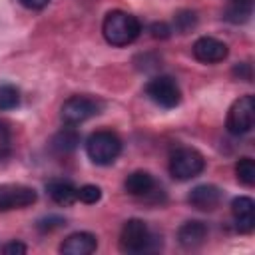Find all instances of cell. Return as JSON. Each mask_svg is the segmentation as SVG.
Listing matches in <instances>:
<instances>
[{
  "instance_id": "6da1fadb",
  "label": "cell",
  "mask_w": 255,
  "mask_h": 255,
  "mask_svg": "<svg viewBox=\"0 0 255 255\" xmlns=\"http://www.w3.org/2000/svg\"><path fill=\"white\" fill-rule=\"evenodd\" d=\"M141 32V24L135 16L124 10H112L106 14L102 24V34L108 44L112 46H128L131 44Z\"/></svg>"
},
{
  "instance_id": "7a4b0ae2",
  "label": "cell",
  "mask_w": 255,
  "mask_h": 255,
  "mask_svg": "<svg viewBox=\"0 0 255 255\" xmlns=\"http://www.w3.org/2000/svg\"><path fill=\"white\" fill-rule=\"evenodd\" d=\"M86 153L96 165H110L122 153V139L110 129L94 131L86 141Z\"/></svg>"
},
{
  "instance_id": "3957f363",
  "label": "cell",
  "mask_w": 255,
  "mask_h": 255,
  "mask_svg": "<svg viewBox=\"0 0 255 255\" xmlns=\"http://www.w3.org/2000/svg\"><path fill=\"white\" fill-rule=\"evenodd\" d=\"M120 247L126 253H145L155 249V237L141 219H128L120 231Z\"/></svg>"
},
{
  "instance_id": "277c9868",
  "label": "cell",
  "mask_w": 255,
  "mask_h": 255,
  "mask_svg": "<svg viewBox=\"0 0 255 255\" xmlns=\"http://www.w3.org/2000/svg\"><path fill=\"white\" fill-rule=\"evenodd\" d=\"M205 169V157L193 147H177L169 155V173L177 181L197 177Z\"/></svg>"
},
{
  "instance_id": "5b68a950",
  "label": "cell",
  "mask_w": 255,
  "mask_h": 255,
  "mask_svg": "<svg viewBox=\"0 0 255 255\" xmlns=\"http://www.w3.org/2000/svg\"><path fill=\"white\" fill-rule=\"evenodd\" d=\"M255 126V98L251 94L235 100L227 112L225 128L231 135H245Z\"/></svg>"
},
{
  "instance_id": "8992f818",
  "label": "cell",
  "mask_w": 255,
  "mask_h": 255,
  "mask_svg": "<svg viewBox=\"0 0 255 255\" xmlns=\"http://www.w3.org/2000/svg\"><path fill=\"white\" fill-rule=\"evenodd\" d=\"M145 94L149 96L151 102H155L157 106H161L165 110H171V108L179 106V102H181V90L171 76L151 78L145 86Z\"/></svg>"
},
{
  "instance_id": "52a82bcc",
  "label": "cell",
  "mask_w": 255,
  "mask_h": 255,
  "mask_svg": "<svg viewBox=\"0 0 255 255\" xmlns=\"http://www.w3.org/2000/svg\"><path fill=\"white\" fill-rule=\"evenodd\" d=\"M96 114H100V104L96 100H92V98H86V96L68 98L62 104V110H60L62 122L66 126H78V124L90 120Z\"/></svg>"
},
{
  "instance_id": "ba28073f",
  "label": "cell",
  "mask_w": 255,
  "mask_h": 255,
  "mask_svg": "<svg viewBox=\"0 0 255 255\" xmlns=\"http://www.w3.org/2000/svg\"><path fill=\"white\" fill-rule=\"evenodd\" d=\"M36 199H38V193L34 187L16 185V183L0 185V211L22 209V207L32 205Z\"/></svg>"
},
{
  "instance_id": "9c48e42d",
  "label": "cell",
  "mask_w": 255,
  "mask_h": 255,
  "mask_svg": "<svg viewBox=\"0 0 255 255\" xmlns=\"http://www.w3.org/2000/svg\"><path fill=\"white\" fill-rule=\"evenodd\" d=\"M195 60L203 62V64H217V62H223L229 54V48L225 42L217 40V38H211V36H201L193 42V48H191Z\"/></svg>"
},
{
  "instance_id": "30bf717a",
  "label": "cell",
  "mask_w": 255,
  "mask_h": 255,
  "mask_svg": "<svg viewBox=\"0 0 255 255\" xmlns=\"http://www.w3.org/2000/svg\"><path fill=\"white\" fill-rule=\"evenodd\" d=\"M223 199V191L213 185V183H201V185H195L189 195H187V201L191 203V207L199 209V211H213L219 207Z\"/></svg>"
},
{
  "instance_id": "8fae6325",
  "label": "cell",
  "mask_w": 255,
  "mask_h": 255,
  "mask_svg": "<svg viewBox=\"0 0 255 255\" xmlns=\"http://www.w3.org/2000/svg\"><path fill=\"white\" fill-rule=\"evenodd\" d=\"M231 215L239 233H251L255 229V201L247 195H239L231 201Z\"/></svg>"
},
{
  "instance_id": "7c38bea8",
  "label": "cell",
  "mask_w": 255,
  "mask_h": 255,
  "mask_svg": "<svg viewBox=\"0 0 255 255\" xmlns=\"http://www.w3.org/2000/svg\"><path fill=\"white\" fill-rule=\"evenodd\" d=\"M96 247H98L96 235L88 231H78L64 239V243L60 245V251L64 255H90L96 251Z\"/></svg>"
},
{
  "instance_id": "4fadbf2b",
  "label": "cell",
  "mask_w": 255,
  "mask_h": 255,
  "mask_svg": "<svg viewBox=\"0 0 255 255\" xmlns=\"http://www.w3.org/2000/svg\"><path fill=\"white\" fill-rule=\"evenodd\" d=\"M205 239H207V225L203 221L191 219V221H185L177 229V241L185 249H195V247L203 245Z\"/></svg>"
},
{
  "instance_id": "5bb4252c",
  "label": "cell",
  "mask_w": 255,
  "mask_h": 255,
  "mask_svg": "<svg viewBox=\"0 0 255 255\" xmlns=\"http://www.w3.org/2000/svg\"><path fill=\"white\" fill-rule=\"evenodd\" d=\"M80 139H82L80 131H78L74 126H68V128H62L60 131H56V133L52 135L50 147H52V151L58 153V155H68V153H72V151L78 149Z\"/></svg>"
},
{
  "instance_id": "9a60e30c",
  "label": "cell",
  "mask_w": 255,
  "mask_h": 255,
  "mask_svg": "<svg viewBox=\"0 0 255 255\" xmlns=\"http://www.w3.org/2000/svg\"><path fill=\"white\" fill-rule=\"evenodd\" d=\"M124 187H126V191H128L129 195H133V197H145V195H149V193L155 189V179H153L151 173L139 169V171H131V173L126 177Z\"/></svg>"
},
{
  "instance_id": "2e32d148",
  "label": "cell",
  "mask_w": 255,
  "mask_h": 255,
  "mask_svg": "<svg viewBox=\"0 0 255 255\" xmlns=\"http://www.w3.org/2000/svg\"><path fill=\"white\" fill-rule=\"evenodd\" d=\"M46 191L58 205H72L78 199V187L68 179H50L46 183Z\"/></svg>"
},
{
  "instance_id": "e0dca14e",
  "label": "cell",
  "mask_w": 255,
  "mask_h": 255,
  "mask_svg": "<svg viewBox=\"0 0 255 255\" xmlns=\"http://www.w3.org/2000/svg\"><path fill=\"white\" fill-rule=\"evenodd\" d=\"M253 14V0H229L225 8V20L231 24H243Z\"/></svg>"
},
{
  "instance_id": "ac0fdd59",
  "label": "cell",
  "mask_w": 255,
  "mask_h": 255,
  "mask_svg": "<svg viewBox=\"0 0 255 255\" xmlns=\"http://www.w3.org/2000/svg\"><path fill=\"white\" fill-rule=\"evenodd\" d=\"M235 175L243 185H255V161L251 157H241L235 163Z\"/></svg>"
},
{
  "instance_id": "d6986e66",
  "label": "cell",
  "mask_w": 255,
  "mask_h": 255,
  "mask_svg": "<svg viewBox=\"0 0 255 255\" xmlns=\"http://www.w3.org/2000/svg\"><path fill=\"white\" fill-rule=\"evenodd\" d=\"M20 104V90L12 84H0V112L14 110Z\"/></svg>"
},
{
  "instance_id": "ffe728a7",
  "label": "cell",
  "mask_w": 255,
  "mask_h": 255,
  "mask_svg": "<svg viewBox=\"0 0 255 255\" xmlns=\"http://www.w3.org/2000/svg\"><path fill=\"white\" fill-rule=\"evenodd\" d=\"M197 26V14L193 10H179L173 16V28L179 34H187Z\"/></svg>"
},
{
  "instance_id": "44dd1931",
  "label": "cell",
  "mask_w": 255,
  "mask_h": 255,
  "mask_svg": "<svg viewBox=\"0 0 255 255\" xmlns=\"http://www.w3.org/2000/svg\"><path fill=\"white\" fill-rule=\"evenodd\" d=\"M10 155H12V131L4 122H0V161L8 159Z\"/></svg>"
},
{
  "instance_id": "7402d4cb",
  "label": "cell",
  "mask_w": 255,
  "mask_h": 255,
  "mask_svg": "<svg viewBox=\"0 0 255 255\" xmlns=\"http://www.w3.org/2000/svg\"><path fill=\"white\" fill-rule=\"evenodd\" d=\"M78 199L92 205V203H98L102 199V189L98 185H92V183H86L78 189Z\"/></svg>"
},
{
  "instance_id": "603a6c76",
  "label": "cell",
  "mask_w": 255,
  "mask_h": 255,
  "mask_svg": "<svg viewBox=\"0 0 255 255\" xmlns=\"http://www.w3.org/2000/svg\"><path fill=\"white\" fill-rule=\"evenodd\" d=\"M64 225H66V219L60 217V215H48V217H44V219H40V221L36 223L38 231H42V233L56 231V229H60V227H64Z\"/></svg>"
},
{
  "instance_id": "cb8c5ba5",
  "label": "cell",
  "mask_w": 255,
  "mask_h": 255,
  "mask_svg": "<svg viewBox=\"0 0 255 255\" xmlns=\"http://www.w3.org/2000/svg\"><path fill=\"white\" fill-rule=\"evenodd\" d=\"M233 76L237 80H243V82H251L253 80V68L249 62H241V64H235L233 66Z\"/></svg>"
},
{
  "instance_id": "d4e9b609",
  "label": "cell",
  "mask_w": 255,
  "mask_h": 255,
  "mask_svg": "<svg viewBox=\"0 0 255 255\" xmlns=\"http://www.w3.org/2000/svg\"><path fill=\"white\" fill-rule=\"evenodd\" d=\"M149 32H151L153 38H161V40H165V38H169L171 28H169L165 22H153V24L149 26Z\"/></svg>"
},
{
  "instance_id": "484cf974",
  "label": "cell",
  "mask_w": 255,
  "mask_h": 255,
  "mask_svg": "<svg viewBox=\"0 0 255 255\" xmlns=\"http://www.w3.org/2000/svg\"><path fill=\"white\" fill-rule=\"evenodd\" d=\"M26 251H28V247L20 241H10L2 247V253H6V255H24Z\"/></svg>"
},
{
  "instance_id": "4316f807",
  "label": "cell",
  "mask_w": 255,
  "mask_h": 255,
  "mask_svg": "<svg viewBox=\"0 0 255 255\" xmlns=\"http://www.w3.org/2000/svg\"><path fill=\"white\" fill-rule=\"evenodd\" d=\"M24 8H30V10H42V8H46L48 6V2L50 0H18Z\"/></svg>"
}]
</instances>
